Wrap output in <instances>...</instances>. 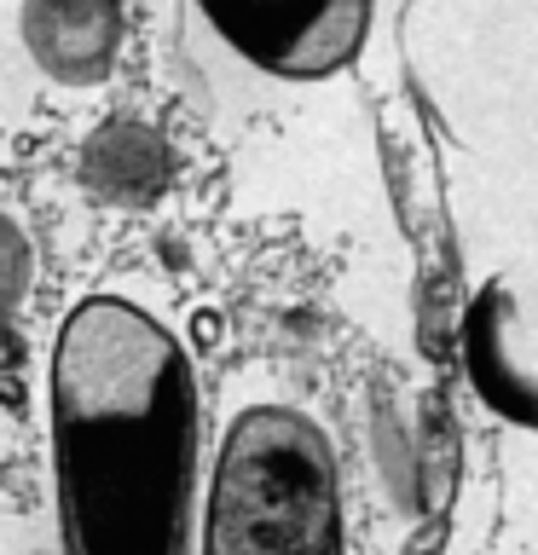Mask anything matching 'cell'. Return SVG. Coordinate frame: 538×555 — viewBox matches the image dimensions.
Segmentation results:
<instances>
[{
  "label": "cell",
  "mask_w": 538,
  "mask_h": 555,
  "mask_svg": "<svg viewBox=\"0 0 538 555\" xmlns=\"http://www.w3.org/2000/svg\"><path fill=\"white\" fill-rule=\"evenodd\" d=\"M24 47L59 87H93L116 69L128 7L121 0H24Z\"/></svg>",
  "instance_id": "277c9868"
},
{
  "label": "cell",
  "mask_w": 538,
  "mask_h": 555,
  "mask_svg": "<svg viewBox=\"0 0 538 555\" xmlns=\"http://www.w3.org/2000/svg\"><path fill=\"white\" fill-rule=\"evenodd\" d=\"M81 180L99 191L104 203H151L168 185V145L156 139V128L133 116H116L87 139L81 151Z\"/></svg>",
  "instance_id": "8992f818"
},
{
  "label": "cell",
  "mask_w": 538,
  "mask_h": 555,
  "mask_svg": "<svg viewBox=\"0 0 538 555\" xmlns=\"http://www.w3.org/2000/svg\"><path fill=\"white\" fill-rule=\"evenodd\" d=\"M510 289L503 284H486L475 301H469V319H463V364H469V382L475 393L492 405L503 423H521V428H538V382L515 371V359L503 353V324H510Z\"/></svg>",
  "instance_id": "5b68a950"
},
{
  "label": "cell",
  "mask_w": 538,
  "mask_h": 555,
  "mask_svg": "<svg viewBox=\"0 0 538 555\" xmlns=\"http://www.w3.org/2000/svg\"><path fill=\"white\" fill-rule=\"evenodd\" d=\"M197 12L260 76L324 81L364 52L376 0H197Z\"/></svg>",
  "instance_id": "3957f363"
},
{
  "label": "cell",
  "mask_w": 538,
  "mask_h": 555,
  "mask_svg": "<svg viewBox=\"0 0 538 555\" xmlns=\"http://www.w3.org/2000/svg\"><path fill=\"white\" fill-rule=\"evenodd\" d=\"M203 555H347L342 468L307 411L249 405L232 416L208 468Z\"/></svg>",
  "instance_id": "7a4b0ae2"
},
{
  "label": "cell",
  "mask_w": 538,
  "mask_h": 555,
  "mask_svg": "<svg viewBox=\"0 0 538 555\" xmlns=\"http://www.w3.org/2000/svg\"><path fill=\"white\" fill-rule=\"evenodd\" d=\"M52 486L64 555H185L197 527V371L121 295L69 307L52 341Z\"/></svg>",
  "instance_id": "6da1fadb"
}]
</instances>
